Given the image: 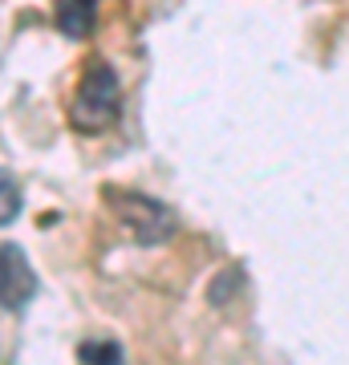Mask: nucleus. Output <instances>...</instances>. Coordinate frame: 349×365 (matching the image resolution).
Wrapping results in <instances>:
<instances>
[{"instance_id":"f03ea898","label":"nucleus","mask_w":349,"mask_h":365,"mask_svg":"<svg viewBox=\"0 0 349 365\" xmlns=\"http://www.w3.org/2000/svg\"><path fill=\"white\" fill-rule=\"evenodd\" d=\"M33 292H37V276L29 268L25 252L16 244H0V304L21 313L33 300Z\"/></svg>"},{"instance_id":"f257e3e1","label":"nucleus","mask_w":349,"mask_h":365,"mask_svg":"<svg viewBox=\"0 0 349 365\" xmlns=\"http://www.w3.org/2000/svg\"><path fill=\"white\" fill-rule=\"evenodd\" d=\"M118 110H122V90H118L114 69L106 61H90L69 102V126L81 134H102L118 122Z\"/></svg>"},{"instance_id":"39448f33","label":"nucleus","mask_w":349,"mask_h":365,"mask_svg":"<svg viewBox=\"0 0 349 365\" xmlns=\"http://www.w3.org/2000/svg\"><path fill=\"white\" fill-rule=\"evenodd\" d=\"M16 211H21V187H16V179L9 175V170L0 167V227L13 223Z\"/></svg>"},{"instance_id":"20e7f679","label":"nucleus","mask_w":349,"mask_h":365,"mask_svg":"<svg viewBox=\"0 0 349 365\" xmlns=\"http://www.w3.org/2000/svg\"><path fill=\"white\" fill-rule=\"evenodd\" d=\"M81 365H122V349L118 341H86L78 349Z\"/></svg>"},{"instance_id":"7ed1b4c3","label":"nucleus","mask_w":349,"mask_h":365,"mask_svg":"<svg viewBox=\"0 0 349 365\" xmlns=\"http://www.w3.org/2000/svg\"><path fill=\"white\" fill-rule=\"evenodd\" d=\"M57 25H61V33H69V37H90L93 0H61V9H57Z\"/></svg>"}]
</instances>
